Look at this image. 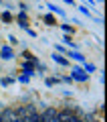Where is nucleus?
I'll return each mask as SVG.
<instances>
[{"instance_id": "1", "label": "nucleus", "mask_w": 107, "mask_h": 122, "mask_svg": "<svg viewBox=\"0 0 107 122\" xmlns=\"http://www.w3.org/2000/svg\"><path fill=\"white\" fill-rule=\"evenodd\" d=\"M73 73H75V75H73L75 79H87V73H85L83 69H79V67H77V69L73 71Z\"/></svg>"}, {"instance_id": "2", "label": "nucleus", "mask_w": 107, "mask_h": 122, "mask_svg": "<svg viewBox=\"0 0 107 122\" xmlns=\"http://www.w3.org/2000/svg\"><path fill=\"white\" fill-rule=\"evenodd\" d=\"M2 55H4V59H12V51L8 47H2Z\"/></svg>"}, {"instance_id": "3", "label": "nucleus", "mask_w": 107, "mask_h": 122, "mask_svg": "<svg viewBox=\"0 0 107 122\" xmlns=\"http://www.w3.org/2000/svg\"><path fill=\"white\" fill-rule=\"evenodd\" d=\"M32 122H45L43 116H39V114H32Z\"/></svg>"}, {"instance_id": "4", "label": "nucleus", "mask_w": 107, "mask_h": 122, "mask_svg": "<svg viewBox=\"0 0 107 122\" xmlns=\"http://www.w3.org/2000/svg\"><path fill=\"white\" fill-rule=\"evenodd\" d=\"M47 22H49V25H55V18H53L51 14H49V16H47Z\"/></svg>"}, {"instance_id": "5", "label": "nucleus", "mask_w": 107, "mask_h": 122, "mask_svg": "<svg viewBox=\"0 0 107 122\" xmlns=\"http://www.w3.org/2000/svg\"><path fill=\"white\" fill-rule=\"evenodd\" d=\"M55 59L59 61V63H67V61H65V59H63V57H61V55H55Z\"/></svg>"}]
</instances>
